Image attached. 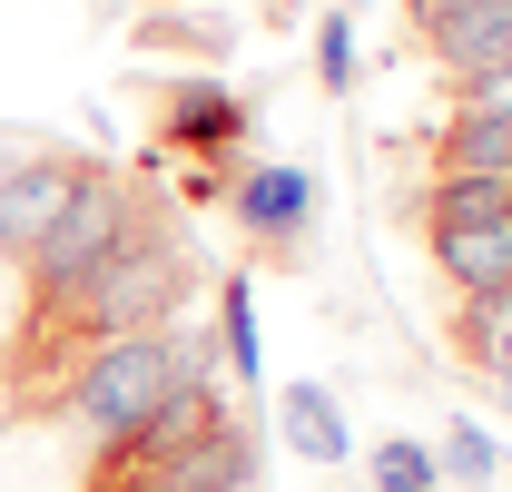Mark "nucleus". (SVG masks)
I'll return each instance as SVG.
<instances>
[{
  "mask_svg": "<svg viewBox=\"0 0 512 492\" xmlns=\"http://www.w3.org/2000/svg\"><path fill=\"white\" fill-rule=\"evenodd\" d=\"M463 345H473V365L493 374L512 404V306H463Z\"/></svg>",
  "mask_w": 512,
  "mask_h": 492,
  "instance_id": "17",
  "label": "nucleus"
},
{
  "mask_svg": "<svg viewBox=\"0 0 512 492\" xmlns=\"http://www.w3.org/2000/svg\"><path fill=\"white\" fill-rule=\"evenodd\" d=\"M128 40H138V50H178V60H197V69H227L247 30H237L227 10H148Z\"/></svg>",
  "mask_w": 512,
  "mask_h": 492,
  "instance_id": "11",
  "label": "nucleus"
},
{
  "mask_svg": "<svg viewBox=\"0 0 512 492\" xmlns=\"http://www.w3.org/2000/svg\"><path fill=\"white\" fill-rule=\"evenodd\" d=\"M138 197H148V187L119 178V168H79V187H69V207H60V227L20 256V266H30V286H40V315H50L69 286H79V276H89V266H99V256L128 237Z\"/></svg>",
  "mask_w": 512,
  "mask_h": 492,
  "instance_id": "3",
  "label": "nucleus"
},
{
  "mask_svg": "<svg viewBox=\"0 0 512 492\" xmlns=\"http://www.w3.org/2000/svg\"><path fill=\"white\" fill-rule=\"evenodd\" d=\"M276 443H286L296 463H316V473L355 463V414H345V394H335V384H316V374L276 384Z\"/></svg>",
  "mask_w": 512,
  "mask_h": 492,
  "instance_id": "8",
  "label": "nucleus"
},
{
  "mask_svg": "<svg viewBox=\"0 0 512 492\" xmlns=\"http://www.w3.org/2000/svg\"><path fill=\"white\" fill-rule=\"evenodd\" d=\"M434 158L463 168V178H512V109H463Z\"/></svg>",
  "mask_w": 512,
  "mask_h": 492,
  "instance_id": "12",
  "label": "nucleus"
},
{
  "mask_svg": "<svg viewBox=\"0 0 512 492\" xmlns=\"http://www.w3.org/2000/svg\"><path fill=\"white\" fill-rule=\"evenodd\" d=\"M247 99L227 89V79H178L168 89V148H197V158H217V148H237L247 138Z\"/></svg>",
  "mask_w": 512,
  "mask_h": 492,
  "instance_id": "10",
  "label": "nucleus"
},
{
  "mask_svg": "<svg viewBox=\"0 0 512 492\" xmlns=\"http://www.w3.org/2000/svg\"><path fill=\"white\" fill-rule=\"evenodd\" d=\"M493 473H503V443H493L483 424H444V443H434V483H444V492H483Z\"/></svg>",
  "mask_w": 512,
  "mask_h": 492,
  "instance_id": "13",
  "label": "nucleus"
},
{
  "mask_svg": "<svg viewBox=\"0 0 512 492\" xmlns=\"http://www.w3.org/2000/svg\"><path fill=\"white\" fill-rule=\"evenodd\" d=\"M365 492H434V443L384 433L375 453H365Z\"/></svg>",
  "mask_w": 512,
  "mask_h": 492,
  "instance_id": "16",
  "label": "nucleus"
},
{
  "mask_svg": "<svg viewBox=\"0 0 512 492\" xmlns=\"http://www.w3.org/2000/svg\"><path fill=\"white\" fill-rule=\"evenodd\" d=\"M247 483H256V433H247V414H227V424H207L188 453H168L128 492H247Z\"/></svg>",
  "mask_w": 512,
  "mask_h": 492,
  "instance_id": "9",
  "label": "nucleus"
},
{
  "mask_svg": "<svg viewBox=\"0 0 512 492\" xmlns=\"http://www.w3.org/2000/svg\"><path fill=\"white\" fill-rule=\"evenodd\" d=\"M434 492H444V483H434Z\"/></svg>",
  "mask_w": 512,
  "mask_h": 492,
  "instance_id": "20",
  "label": "nucleus"
},
{
  "mask_svg": "<svg viewBox=\"0 0 512 492\" xmlns=\"http://www.w3.org/2000/svg\"><path fill=\"white\" fill-rule=\"evenodd\" d=\"M512 207V178H463V168H444L434 178V207H424V227H463V217H503Z\"/></svg>",
  "mask_w": 512,
  "mask_h": 492,
  "instance_id": "15",
  "label": "nucleus"
},
{
  "mask_svg": "<svg viewBox=\"0 0 512 492\" xmlns=\"http://www.w3.org/2000/svg\"><path fill=\"white\" fill-rule=\"evenodd\" d=\"M256 345H266V335H256V286H247V276H227V286H217V355L247 374V384H256V365H266Z\"/></svg>",
  "mask_w": 512,
  "mask_h": 492,
  "instance_id": "14",
  "label": "nucleus"
},
{
  "mask_svg": "<svg viewBox=\"0 0 512 492\" xmlns=\"http://www.w3.org/2000/svg\"><path fill=\"white\" fill-rule=\"evenodd\" d=\"M316 79H325V99L355 89V10H325L316 20Z\"/></svg>",
  "mask_w": 512,
  "mask_h": 492,
  "instance_id": "18",
  "label": "nucleus"
},
{
  "mask_svg": "<svg viewBox=\"0 0 512 492\" xmlns=\"http://www.w3.org/2000/svg\"><path fill=\"white\" fill-rule=\"evenodd\" d=\"M227 217H237L256 246H296L306 227H316V168L266 158V168H247V178H227Z\"/></svg>",
  "mask_w": 512,
  "mask_h": 492,
  "instance_id": "5",
  "label": "nucleus"
},
{
  "mask_svg": "<svg viewBox=\"0 0 512 492\" xmlns=\"http://www.w3.org/2000/svg\"><path fill=\"white\" fill-rule=\"evenodd\" d=\"M197 266H188V237H178V217L158 207V197H138V217H128V237L69 286L60 325H79V335H148V325H168V315L188 306Z\"/></svg>",
  "mask_w": 512,
  "mask_h": 492,
  "instance_id": "2",
  "label": "nucleus"
},
{
  "mask_svg": "<svg viewBox=\"0 0 512 492\" xmlns=\"http://www.w3.org/2000/svg\"><path fill=\"white\" fill-rule=\"evenodd\" d=\"M217 374V335H188V325H148V335H99L89 365L69 374V424L89 433L99 453H119L158 424L188 384Z\"/></svg>",
  "mask_w": 512,
  "mask_h": 492,
  "instance_id": "1",
  "label": "nucleus"
},
{
  "mask_svg": "<svg viewBox=\"0 0 512 492\" xmlns=\"http://www.w3.org/2000/svg\"><path fill=\"white\" fill-rule=\"evenodd\" d=\"M69 187H79V158H60V148H20L10 158V178H0V256H30V246L60 227V207H69Z\"/></svg>",
  "mask_w": 512,
  "mask_h": 492,
  "instance_id": "7",
  "label": "nucleus"
},
{
  "mask_svg": "<svg viewBox=\"0 0 512 492\" xmlns=\"http://www.w3.org/2000/svg\"><path fill=\"white\" fill-rule=\"evenodd\" d=\"M434 266L463 306H512V207L503 217H463V227H424Z\"/></svg>",
  "mask_w": 512,
  "mask_h": 492,
  "instance_id": "6",
  "label": "nucleus"
},
{
  "mask_svg": "<svg viewBox=\"0 0 512 492\" xmlns=\"http://www.w3.org/2000/svg\"><path fill=\"white\" fill-rule=\"evenodd\" d=\"M10 158H20V138H0V178H10Z\"/></svg>",
  "mask_w": 512,
  "mask_h": 492,
  "instance_id": "19",
  "label": "nucleus"
},
{
  "mask_svg": "<svg viewBox=\"0 0 512 492\" xmlns=\"http://www.w3.org/2000/svg\"><path fill=\"white\" fill-rule=\"evenodd\" d=\"M414 30H424L434 69L463 89L512 69V0H414Z\"/></svg>",
  "mask_w": 512,
  "mask_h": 492,
  "instance_id": "4",
  "label": "nucleus"
}]
</instances>
